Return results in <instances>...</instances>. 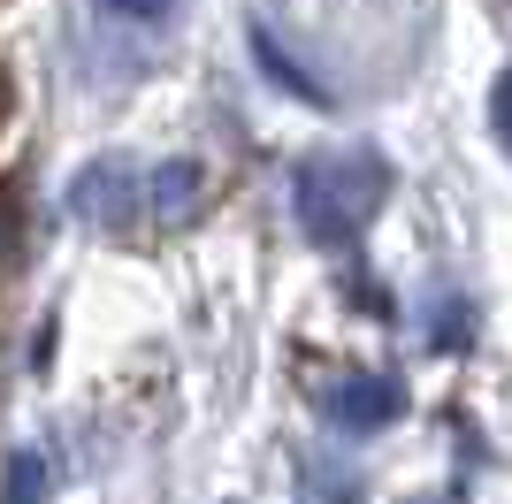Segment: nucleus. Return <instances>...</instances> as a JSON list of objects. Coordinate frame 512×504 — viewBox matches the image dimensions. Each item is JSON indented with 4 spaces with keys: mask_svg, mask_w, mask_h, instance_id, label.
<instances>
[{
    "mask_svg": "<svg viewBox=\"0 0 512 504\" xmlns=\"http://www.w3.org/2000/svg\"><path fill=\"white\" fill-rule=\"evenodd\" d=\"M390 199V161L375 146H329L306 153L291 168V207H299V230L321 252H344L352 237L375 222V207Z\"/></svg>",
    "mask_w": 512,
    "mask_h": 504,
    "instance_id": "1",
    "label": "nucleus"
},
{
    "mask_svg": "<svg viewBox=\"0 0 512 504\" xmlns=\"http://www.w3.org/2000/svg\"><path fill=\"white\" fill-rule=\"evenodd\" d=\"M146 199V168L123 161V153H107V161H92L85 176H77V191H69V207L85 214L92 230H130V207Z\"/></svg>",
    "mask_w": 512,
    "mask_h": 504,
    "instance_id": "2",
    "label": "nucleus"
},
{
    "mask_svg": "<svg viewBox=\"0 0 512 504\" xmlns=\"http://www.w3.org/2000/svg\"><path fill=\"white\" fill-rule=\"evenodd\" d=\"M321 413L344 436H375V428H390V420L406 413V390H398V375H344V382L321 390Z\"/></svg>",
    "mask_w": 512,
    "mask_h": 504,
    "instance_id": "3",
    "label": "nucleus"
},
{
    "mask_svg": "<svg viewBox=\"0 0 512 504\" xmlns=\"http://www.w3.org/2000/svg\"><path fill=\"white\" fill-rule=\"evenodd\" d=\"M146 199L161 222H184L199 207V168L192 161H169V168H146Z\"/></svg>",
    "mask_w": 512,
    "mask_h": 504,
    "instance_id": "4",
    "label": "nucleus"
},
{
    "mask_svg": "<svg viewBox=\"0 0 512 504\" xmlns=\"http://www.w3.org/2000/svg\"><path fill=\"white\" fill-rule=\"evenodd\" d=\"M46 482H54V474H46L39 451H16V459H8V504H46Z\"/></svg>",
    "mask_w": 512,
    "mask_h": 504,
    "instance_id": "5",
    "label": "nucleus"
},
{
    "mask_svg": "<svg viewBox=\"0 0 512 504\" xmlns=\"http://www.w3.org/2000/svg\"><path fill=\"white\" fill-rule=\"evenodd\" d=\"M253 46H260V62H268V77H276V84H291L299 100H321V84L306 77V69H291V62H283V54H276V39H268V31H253Z\"/></svg>",
    "mask_w": 512,
    "mask_h": 504,
    "instance_id": "6",
    "label": "nucleus"
},
{
    "mask_svg": "<svg viewBox=\"0 0 512 504\" xmlns=\"http://www.w3.org/2000/svg\"><path fill=\"white\" fill-rule=\"evenodd\" d=\"M490 123H497V138L512 146V69L497 77V92H490Z\"/></svg>",
    "mask_w": 512,
    "mask_h": 504,
    "instance_id": "7",
    "label": "nucleus"
},
{
    "mask_svg": "<svg viewBox=\"0 0 512 504\" xmlns=\"http://www.w3.org/2000/svg\"><path fill=\"white\" fill-rule=\"evenodd\" d=\"M107 8H115V16H130V23H153V16H169L176 0H107Z\"/></svg>",
    "mask_w": 512,
    "mask_h": 504,
    "instance_id": "8",
    "label": "nucleus"
},
{
    "mask_svg": "<svg viewBox=\"0 0 512 504\" xmlns=\"http://www.w3.org/2000/svg\"><path fill=\"white\" fill-rule=\"evenodd\" d=\"M428 504H451V497H428Z\"/></svg>",
    "mask_w": 512,
    "mask_h": 504,
    "instance_id": "9",
    "label": "nucleus"
}]
</instances>
